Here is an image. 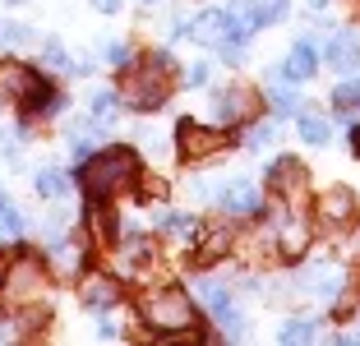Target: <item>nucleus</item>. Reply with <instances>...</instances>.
<instances>
[{"label":"nucleus","instance_id":"nucleus-27","mask_svg":"<svg viewBox=\"0 0 360 346\" xmlns=\"http://www.w3.org/2000/svg\"><path fill=\"white\" fill-rule=\"evenodd\" d=\"M314 337V323L309 319H291V323L282 328V342H309Z\"/></svg>","mask_w":360,"mask_h":346},{"label":"nucleus","instance_id":"nucleus-19","mask_svg":"<svg viewBox=\"0 0 360 346\" xmlns=\"http://www.w3.org/2000/svg\"><path fill=\"white\" fill-rule=\"evenodd\" d=\"M158 226L167 231V236H180V241H190V236H199V222L190 217V212H162Z\"/></svg>","mask_w":360,"mask_h":346},{"label":"nucleus","instance_id":"nucleus-2","mask_svg":"<svg viewBox=\"0 0 360 346\" xmlns=\"http://www.w3.org/2000/svg\"><path fill=\"white\" fill-rule=\"evenodd\" d=\"M139 314L162 337L194 333V323H199V309H194L190 291H180V286H148V291L139 295Z\"/></svg>","mask_w":360,"mask_h":346},{"label":"nucleus","instance_id":"nucleus-10","mask_svg":"<svg viewBox=\"0 0 360 346\" xmlns=\"http://www.w3.org/2000/svg\"><path fill=\"white\" fill-rule=\"evenodd\" d=\"M217 203H222L231 217H255L259 208H264V199H259V189L250 185V180H231V185L217 189Z\"/></svg>","mask_w":360,"mask_h":346},{"label":"nucleus","instance_id":"nucleus-15","mask_svg":"<svg viewBox=\"0 0 360 346\" xmlns=\"http://www.w3.org/2000/svg\"><path fill=\"white\" fill-rule=\"evenodd\" d=\"M79 295H84L88 309H111V305L120 300V286L111 282V277H88V282L79 286Z\"/></svg>","mask_w":360,"mask_h":346},{"label":"nucleus","instance_id":"nucleus-21","mask_svg":"<svg viewBox=\"0 0 360 346\" xmlns=\"http://www.w3.org/2000/svg\"><path fill=\"white\" fill-rule=\"evenodd\" d=\"M300 139H305V143H314V148H323L328 143V120H323V115H314V111H300Z\"/></svg>","mask_w":360,"mask_h":346},{"label":"nucleus","instance_id":"nucleus-18","mask_svg":"<svg viewBox=\"0 0 360 346\" xmlns=\"http://www.w3.org/2000/svg\"><path fill=\"white\" fill-rule=\"evenodd\" d=\"M10 277H14L10 291L19 295V300H23V295H32V291H42V268H37L32 259H23L19 268H10Z\"/></svg>","mask_w":360,"mask_h":346},{"label":"nucleus","instance_id":"nucleus-12","mask_svg":"<svg viewBox=\"0 0 360 346\" xmlns=\"http://www.w3.org/2000/svg\"><path fill=\"white\" fill-rule=\"evenodd\" d=\"M323 60H328L338 74H351V70L360 65V37H356V32H333Z\"/></svg>","mask_w":360,"mask_h":346},{"label":"nucleus","instance_id":"nucleus-39","mask_svg":"<svg viewBox=\"0 0 360 346\" xmlns=\"http://www.w3.org/2000/svg\"><path fill=\"white\" fill-rule=\"evenodd\" d=\"M0 208H5V194H0Z\"/></svg>","mask_w":360,"mask_h":346},{"label":"nucleus","instance_id":"nucleus-4","mask_svg":"<svg viewBox=\"0 0 360 346\" xmlns=\"http://www.w3.org/2000/svg\"><path fill=\"white\" fill-rule=\"evenodd\" d=\"M171 74H176V60L167 51L143 56L139 65H125V79H120V97L139 111H158L171 93Z\"/></svg>","mask_w":360,"mask_h":346},{"label":"nucleus","instance_id":"nucleus-32","mask_svg":"<svg viewBox=\"0 0 360 346\" xmlns=\"http://www.w3.org/2000/svg\"><path fill=\"white\" fill-rule=\"evenodd\" d=\"M106 60L116 65V70H125V65H129V46L125 42H106Z\"/></svg>","mask_w":360,"mask_h":346},{"label":"nucleus","instance_id":"nucleus-11","mask_svg":"<svg viewBox=\"0 0 360 346\" xmlns=\"http://www.w3.org/2000/svg\"><path fill=\"white\" fill-rule=\"evenodd\" d=\"M190 37L199 46H222V42H231V19H226V10H203L199 19L190 23Z\"/></svg>","mask_w":360,"mask_h":346},{"label":"nucleus","instance_id":"nucleus-22","mask_svg":"<svg viewBox=\"0 0 360 346\" xmlns=\"http://www.w3.org/2000/svg\"><path fill=\"white\" fill-rule=\"evenodd\" d=\"M333 111H338V115L360 111V84H356V79H351V84H338V93H333Z\"/></svg>","mask_w":360,"mask_h":346},{"label":"nucleus","instance_id":"nucleus-6","mask_svg":"<svg viewBox=\"0 0 360 346\" xmlns=\"http://www.w3.org/2000/svg\"><path fill=\"white\" fill-rule=\"evenodd\" d=\"M268 189H273L282 203H305V194H309V176H305V167H300L296 158H277L273 167H268Z\"/></svg>","mask_w":360,"mask_h":346},{"label":"nucleus","instance_id":"nucleus-29","mask_svg":"<svg viewBox=\"0 0 360 346\" xmlns=\"http://www.w3.org/2000/svg\"><path fill=\"white\" fill-rule=\"evenodd\" d=\"M0 42L23 46V42H32V28H23V23H5V28H0Z\"/></svg>","mask_w":360,"mask_h":346},{"label":"nucleus","instance_id":"nucleus-38","mask_svg":"<svg viewBox=\"0 0 360 346\" xmlns=\"http://www.w3.org/2000/svg\"><path fill=\"white\" fill-rule=\"evenodd\" d=\"M5 5H23V0H5Z\"/></svg>","mask_w":360,"mask_h":346},{"label":"nucleus","instance_id":"nucleus-8","mask_svg":"<svg viewBox=\"0 0 360 346\" xmlns=\"http://www.w3.org/2000/svg\"><path fill=\"white\" fill-rule=\"evenodd\" d=\"M212 111H217L222 125H240V120H250V115L259 111V97H255V88H245V84L217 88V93H212Z\"/></svg>","mask_w":360,"mask_h":346},{"label":"nucleus","instance_id":"nucleus-37","mask_svg":"<svg viewBox=\"0 0 360 346\" xmlns=\"http://www.w3.org/2000/svg\"><path fill=\"white\" fill-rule=\"evenodd\" d=\"M5 277H10V259H5V254H0V282H5Z\"/></svg>","mask_w":360,"mask_h":346},{"label":"nucleus","instance_id":"nucleus-33","mask_svg":"<svg viewBox=\"0 0 360 346\" xmlns=\"http://www.w3.org/2000/svg\"><path fill=\"white\" fill-rule=\"evenodd\" d=\"M264 143H273V125H255L250 129V148H264Z\"/></svg>","mask_w":360,"mask_h":346},{"label":"nucleus","instance_id":"nucleus-1","mask_svg":"<svg viewBox=\"0 0 360 346\" xmlns=\"http://www.w3.org/2000/svg\"><path fill=\"white\" fill-rule=\"evenodd\" d=\"M139 185V153L129 148H106V153H93L84 167V189L93 203H106L125 194V189Z\"/></svg>","mask_w":360,"mask_h":346},{"label":"nucleus","instance_id":"nucleus-5","mask_svg":"<svg viewBox=\"0 0 360 346\" xmlns=\"http://www.w3.org/2000/svg\"><path fill=\"white\" fill-rule=\"evenodd\" d=\"M176 148L185 162H212L222 158L226 148H231V134H222V129L212 125H199V120H180L176 125Z\"/></svg>","mask_w":360,"mask_h":346},{"label":"nucleus","instance_id":"nucleus-35","mask_svg":"<svg viewBox=\"0 0 360 346\" xmlns=\"http://www.w3.org/2000/svg\"><path fill=\"white\" fill-rule=\"evenodd\" d=\"M190 84H208V65H194V70H190Z\"/></svg>","mask_w":360,"mask_h":346},{"label":"nucleus","instance_id":"nucleus-26","mask_svg":"<svg viewBox=\"0 0 360 346\" xmlns=\"http://www.w3.org/2000/svg\"><path fill=\"white\" fill-rule=\"evenodd\" d=\"M19 231H23V217H19V208L5 199V208H0V236H19Z\"/></svg>","mask_w":360,"mask_h":346},{"label":"nucleus","instance_id":"nucleus-36","mask_svg":"<svg viewBox=\"0 0 360 346\" xmlns=\"http://www.w3.org/2000/svg\"><path fill=\"white\" fill-rule=\"evenodd\" d=\"M351 153H356V158H360V125L351 129Z\"/></svg>","mask_w":360,"mask_h":346},{"label":"nucleus","instance_id":"nucleus-7","mask_svg":"<svg viewBox=\"0 0 360 346\" xmlns=\"http://www.w3.org/2000/svg\"><path fill=\"white\" fill-rule=\"evenodd\" d=\"M268 217H273V241L282 245V254H300V250H305L309 226H305V217H300L296 203H282V199H277Z\"/></svg>","mask_w":360,"mask_h":346},{"label":"nucleus","instance_id":"nucleus-13","mask_svg":"<svg viewBox=\"0 0 360 346\" xmlns=\"http://www.w3.org/2000/svg\"><path fill=\"white\" fill-rule=\"evenodd\" d=\"M314 70H319L314 42H296V46H291V56L282 60V79H291V84H305V79H314Z\"/></svg>","mask_w":360,"mask_h":346},{"label":"nucleus","instance_id":"nucleus-16","mask_svg":"<svg viewBox=\"0 0 360 346\" xmlns=\"http://www.w3.org/2000/svg\"><path fill=\"white\" fill-rule=\"evenodd\" d=\"M342 282H347V273H342L338 263H314V268L305 273V286H309V291H319V295H338Z\"/></svg>","mask_w":360,"mask_h":346},{"label":"nucleus","instance_id":"nucleus-3","mask_svg":"<svg viewBox=\"0 0 360 346\" xmlns=\"http://www.w3.org/2000/svg\"><path fill=\"white\" fill-rule=\"evenodd\" d=\"M0 102H19L28 115H51L65 106V97L46 84L42 74L23 60H0Z\"/></svg>","mask_w":360,"mask_h":346},{"label":"nucleus","instance_id":"nucleus-40","mask_svg":"<svg viewBox=\"0 0 360 346\" xmlns=\"http://www.w3.org/2000/svg\"><path fill=\"white\" fill-rule=\"evenodd\" d=\"M148 5H153V0H148Z\"/></svg>","mask_w":360,"mask_h":346},{"label":"nucleus","instance_id":"nucleus-41","mask_svg":"<svg viewBox=\"0 0 360 346\" xmlns=\"http://www.w3.org/2000/svg\"><path fill=\"white\" fill-rule=\"evenodd\" d=\"M356 337H360V333H356Z\"/></svg>","mask_w":360,"mask_h":346},{"label":"nucleus","instance_id":"nucleus-31","mask_svg":"<svg viewBox=\"0 0 360 346\" xmlns=\"http://www.w3.org/2000/svg\"><path fill=\"white\" fill-rule=\"evenodd\" d=\"M148 254H153V245H148V236H139V231H134V236H129V241H125V259H148Z\"/></svg>","mask_w":360,"mask_h":346},{"label":"nucleus","instance_id":"nucleus-9","mask_svg":"<svg viewBox=\"0 0 360 346\" xmlns=\"http://www.w3.org/2000/svg\"><path fill=\"white\" fill-rule=\"evenodd\" d=\"M351 217H356V194L347 185H333L319 194V222L323 226H347Z\"/></svg>","mask_w":360,"mask_h":346},{"label":"nucleus","instance_id":"nucleus-25","mask_svg":"<svg viewBox=\"0 0 360 346\" xmlns=\"http://www.w3.org/2000/svg\"><path fill=\"white\" fill-rule=\"evenodd\" d=\"M116 111H120V93H97L93 97V115L97 120H111Z\"/></svg>","mask_w":360,"mask_h":346},{"label":"nucleus","instance_id":"nucleus-17","mask_svg":"<svg viewBox=\"0 0 360 346\" xmlns=\"http://www.w3.org/2000/svg\"><path fill=\"white\" fill-rule=\"evenodd\" d=\"M226 250H231V226H208L199 236V254H194V263H217Z\"/></svg>","mask_w":360,"mask_h":346},{"label":"nucleus","instance_id":"nucleus-30","mask_svg":"<svg viewBox=\"0 0 360 346\" xmlns=\"http://www.w3.org/2000/svg\"><path fill=\"white\" fill-rule=\"evenodd\" d=\"M286 10H291V0H259V14H264V23L286 19Z\"/></svg>","mask_w":360,"mask_h":346},{"label":"nucleus","instance_id":"nucleus-34","mask_svg":"<svg viewBox=\"0 0 360 346\" xmlns=\"http://www.w3.org/2000/svg\"><path fill=\"white\" fill-rule=\"evenodd\" d=\"M93 10H102V14H116V10H120V0H93Z\"/></svg>","mask_w":360,"mask_h":346},{"label":"nucleus","instance_id":"nucleus-24","mask_svg":"<svg viewBox=\"0 0 360 346\" xmlns=\"http://www.w3.org/2000/svg\"><path fill=\"white\" fill-rule=\"evenodd\" d=\"M42 56H46V65H56V70H75V60L65 56V46L56 42V37H46V42H42Z\"/></svg>","mask_w":360,"mask_h":346},{"label":"nucleus","instance_id":"nucleus-23","mask_svg":"<svg viewBox=\"0 0 360 346\" xmlns=\"http://www.w3.org/2000/svg\"><path fill=\"white\" fill-rule=\"evenodd\" d=\"M199 295H203V305H208L212 314H222L226 305H231V295H226L222 282H199Z\"/></svg>","mask_w":360,"mask_h":346},{"label":"nucleus","instance_id":"nucleus-20","mask_svg":"<svg viewBox=\"0 0 360 346\" xmlns=\"http://www.w3.org/2000/svg\"><path fill=\"white\" fill-rule=\"evenodd\" d=\"M32 185H37L42 199H65V194H70V176H65V171H37Z\"/></svg>","mask_w":360,"mask_h":346},{"label":"nucleus","instance_id":"nucleus-14","mask_svg":"<svg viewBox=\"0 0 360 346\" xmlns=\"http://www.w3.org/2000/svg\"><path fill=\"white\" fill-rule=\"evenodd\" d=\"M226 19H231V37H236V42H245L255 28H264L259 0H231V5H226Z\"/></svg>","mask_w":360,"mask_h":346},{"label":"nucleus","instance_id":"nucleus-28","mask_svg":"<svg viewBox=\"0 0 360 346\" xmlns=\"http://www.w3.org/2000/svg\"><path fill=\"white\" fill-rule=\"evenodd\" d=\"M268 102H273L277 115H291V111H296V93H291V88H273V93H268Z\"/></svg>","mask_w":360,"mask_h":346}]
</instances>
